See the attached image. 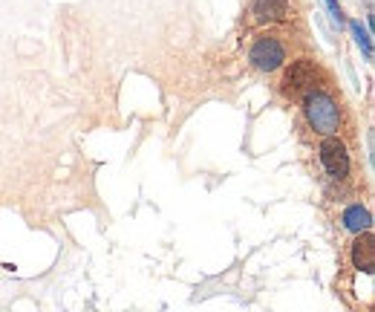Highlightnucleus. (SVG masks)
Returning a JSON list of instances; mask_svg holds the SVG:
<instances>
[{
    "label": "nucleus",
    "instance_id": "f257e3e1",
    "mask_svg": "<svg viewBox=\"0 0 375 312\" xmlns=\"http://www.w3.org/2000/svg\"><path fill=\"white\" fill-rule=\"evenodd\" d=\"M303 113H306V121L312 124V131H318L324 136H335L338 128H340V107L324 90H309L306 92Z\"/></svg>",
    "mask_w": 375,
    "mask_h": 312
},
{
    "label": "nucleus",
    "instance_id": "f03ea898",
    "mask_svg": "<svg viewBox=\"0 0 375 312\" xmlns=\"http://www.w3.org/2000/svg\"><path fill=\"white\" fill-rule=\"evenodd\" d=\"M248 61H252V67L260 70V73H274L283 67V61H286V47L280 38L274 35H260L252 49H248Z\"/></svg>",
    "mask_w": 375,
    "mask_h": 312
},
{
    "label": "nucleus",
    "instance_id": "7ed1b4c3",
    "mask_svg": "<svg viewBox=\"0 0 375 312\" xmlns=\"http://www.w3.org/2000/svg\"><path fill=\"white\" fill-rule=\"evenodd\" d=\"M318 156H321V165H324V171L329 176L343 179V176L350 174V150H347V145H343L338 136H326L321 142Z\"/></svg>",
    "mask_w": 375,
    "mask_h": 312
},
{
    "label": "nucleus",
    "instance_id": "20e7f679",
    "mask_svg": "<svg viewBox=\"0 0 375 312\" xmlns=\"http://www.w3.org/2000/svg\"><path fill=\"white\" fill-rule=\"evenodd\" d=\"M315 78H318V67L312 64L309 58L292 61V67L283 76V92H286V96H300V92H309L312 84H315Z\"/></svg>",
    "mask_w": 375,
    "mask_h": 312
},
{
    "label": "nucleus",
    "instance_id": "39448f33",
    "mask_svg": "<svg viewBox=\"0 0 375 312\" xmlns=\"http://www.w3.org/2000/svg\"><path fill=\"white\" fill-rule=\"evenodd\" d=\"M352 263L361 272H372V266H375V240H372L369 232H361L358 240L352 243Z\"/></svg>",
    "mask_w": 375,
    "mask_h": 312
},
{
    "label": "nucleus",
    "instance_id": "423d86ee",
    "mask_svg": "<svg viewBox=\"0 0 375 312\" xmlns=\"http://www.w3.org/2000/svg\"><path fill=\"white\" fill-rule=\"evenodd\" d=\"M289 15V0H254V18L260 23L283 20Z\"/></svg>",
    "mask_w": 375,
    "mask_h": 312
},
{
    "label": "nucleus",
    "instance_id": "0eeeda50",
    "mask_svg": "<svg viewBox=\"0 0 375 312\" xmlns=\"http://www.w3.org/2000/svg\"><path fill=\"white\" fill-rule=\"evenodd\" d=\"M369 226H372V217L364 205H350L347 211H343V229L347 232L361 234V232H369Z\"/></svg>",
    "mask_w": 375,
    "mask_h": 312
},
{
    "label": "nucleus",
    "instance_id": "6e6552de",
    "mask_svg": "<svg viewBox=\"0 0 375 312\" xmlns=\"http://www.w3.org/2000/svg\"><path fill=\"white\" fill-rule=\"evenodd\" d=\"M350 26H352V32H355L358 44L364 47V55H367V58H372V41H369V35H367V29L361 26V20H352Z\"/></svg>",
    "mask_w": 375,
    "mask_h": 312
},
{
    "label": "nucleus",
    "instance_id": "1a4fd4ad",
    "mask_svg": "<svg viewBox=\"0 0 375 312\" xmlns=\"http://www.w3.org/2000/svg\"><path fill=\"white\" fill-rule=\"evenodd\" d=\"M326 6H329V12H332V18L340 23L343 18H340V6H338V0H326Z\"/></svg>",
    "mask_w": 375,
    "mask_h": 312
}]
</instances>
